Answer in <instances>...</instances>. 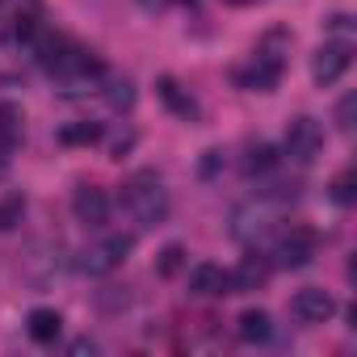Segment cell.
I'll return each mask as SVG.
<instances>
[{"label": "cell", "instance_id": "5bb4252c", "mask_svg": "<svg viewBox=\"0 0 357 357\" xmlns=\"http://www.w3.org/2000/svg\"><path fill=\"white\" fill-rule=\"evenodd\" d=\"M236 336H240L244 344H265V340L273 336V319H269V311L248 307V311L236 319Z\"/></svg>", "mask_w": 357, "mask_h": 357}, {"label": "cell", "instance_id": "6da1fadb", "mask_svg": "<svg viewBox=\"0 0 357 357\" xmlns=\"http://www.w3.org/2000/svg\"><path fill=\"white\" fill-rule=\"evenodd\" d=\"M122 206L126 215L147 231V227H160L168 219V190L160 181V172L155 168H139L126 176V185H122Z\"/></svg>", "mask_w": 357, "mask_h": 357}, {"label": "cell", "instance_id": "484cf974", "mask_svg": "<svg viewBox=\"0 0 357 357\" xmlns=\"http://www.w3.org/2000/svg\"><path fill=\"white\" fill-rule=\"evenodd\" d=\"M72 353H97V344L93 340H72Z\"/></svg>", "mask_w": 357, "mask_h": 357}, {"label": "cell", "instance_id": "ffe728a7", "mask_svg": "<svg viewBox=\"0 0 357 357\" xmlns=\"http://www.w3.org/2000/svg\"><path fill=\"white\" fill-rule=\"evenodd\" d=\"M328 198H332L336 206H353V202H357V176H353V168H344L336 181L328 185Z\"/></svg>", "mask_w": 357, "mask_h": 357}, {"label": "cell", "instance_id": "4fadbf2b", "mask_svg": "<svg viewBox=\"0 0 357 357\" xmlns=\"http://www.w3.org/2000/svg\"><path fill=\"white\" fill-rule=\"evenodd\" d=\"M26 332H30V340H38V344H55V336L63 332V315H59L55 307H34L30 319H26Z\"/></svg>", "mask_w": 357, "mask_h": 357}, {"label": "cell", "instance_id": "603a6c76", "mask_svg": "<svg viewBox=\"0 0 357 357\" xmlns=\"http://www.w3.org/2000/svg\"><path fill=\"white\" fill-rule=\"evenodd\" d=\"M328 30L336 34V43H349V38H353V17H349V13H332V17H328Z\"/></svg>", "mask_w": 357, "mask_h": 357}, {"label": "cell", "instance_id": "2e32d148", "mask_svg": "<svg viewBox=\"0 0 357 357\" xmlns=\"http://www.w3.org/2000/svg\"><path fill=\"white\" fill-rule=\"evenodd\" d=\"M22 135V114L13 105H0V164H9V151Z\"/></svg>", "mask_w": 357, "mask_h": 357}, {"label": "cell", "instance_id": "ac0fdd59", "mask_svg": "<svg viewBox=\"0 0 357 357\" xmlns=\"http://www.w3.org/2000/svg\"><path fill=\"white\" fill-rule=\"evenodd\" d=\"M244 168H248V172H257V176H265V172H273V168H278V151H273L269 143H248Z\"/></svg>", "mask_w": 357, "mask_h": 357}, {"label": "cell", "instance_id": "ba28073f", "mask_svg": "<svg viewBox=\"0 0 357 357\" xmlns=\"http://www.w3.org/2000/svg\"><path fill=\"white\" fill-rule=\"evenodd\" d=\"M290 315H294L298 324H328V319L336 315V298H332L328 290H319V286H303V290H294V298H290Z\"/></svg>", "mask_w": 357, "mask_h": 357}, {"label": "cell", "instance_id": "7402d4cb", "mask_svg": "<svg viewBox=\"0 0 357 357\" xmlns=\"http://www.w3.org/2000/svg\"><path fill=\"white\" fill-rule=\"evenodd\" d=\"M353 109H357V97H353V93H344V97H340V105H336V126H340L344 135H353Z\"/></svg>", "mask_w": 357, "mask_h": 357}, {"label": "cell", "instance_id": "52a82bcc", "mask_svg": "<svg viewBox=\"0 0 357 357\" xmlns=\"http://www.w3.org/2000/svg\"><path fill=\"white\" fill-rule=\"evenodd\" d=\"M349 63H353V47L349 43H324L315 51V59H311V80L319 89H328V84H336L349 72Z\"/></svg>", "mask_w": 357, "mask_h": 357}, {"label": "cell", "instance_id": "9a60e30c", "mask_svg": "<svg viewBox=\"0 0 357 357\" xmlns=\"http://www.w3.org/2000/svg\"><path fill=\"white\" fill-rule=\"evenodd\" d=\"M101 97H105V105L109 109H130L135 105V80L130 76H105V89H101Z\"/></svg>", "mask_w": 357, "mask_h": 357}, {"label": "cell", "instance_id": "7a4b0ae2", "mask_svg": "<svg viewBox=\"0 0 357 357\" xmlns=\"http://www.w3.org/2000/svg\"><path fill=\"white\" fill-rule=\"evenodd\" d=\"M130 248H135V236H126V231L101 236V240H93V244H84V248H80L76 269H80V273H89V278H105V273H114V269L130 257Z\"/></svg>", "mask_w": 357, "mask_h": 357}, {"label": "cell", "instance_id": "30bf717a", "mask_svg": "<svg viewBox=\"0 0 357 357\" xmlns=\"http://www.w3.org/2000/svg\"><path fill=\"white\" fill-rule=\"evenodd\" d=\"M190 294H194V298H223V294H231L227 269L215 265V261L194 265V269H190Z\"/></svg>", "mask_w": 357, "mask_h": 357}, {"label": "cell", "instance_id": "3957f363", "mask_svg": "<svg viewBox=\"0 0 357 357\" xmlns=\"http://www.w3.org/2000/svg\"><path fill=\"white\" fill-rule=\"evenodd\" d=\"M278 43H282V34H269V43H265V47H257V55L236 72V80H240L248 93H269V89H278L282 68H286V59H282Z\"/></svg>", "mask_w": 357, "mask_h": 357}, {"label": "cell", "instance_id": "7c38bea8", "mask_svg": "<svg viewBox=\"0 0 357 357\" xmlns=\"http://www.w3.org/2000/svg\"><path fill=\"white\" fill-rule=\"evenodd\" d=\"M155 97H160L176 118H185V122H194V118H198V101H194L181 84H176L172 76H160V80H155Z\"/></svg>", "mask_w": 357, "mask_h": 357}, {"label": "cell", "instance_id": "44dd1931", "mask_svg": "<svg viewBox=\"0 0 357 357\" xmlns=\"http://www.w3.org/2000/svg\"><path fill=\"white\" fill-rule=\"evenodd\" d=\"M22 215H26V198H22V194L0 198V231H13V227H22Z\"/></svg>", "mask_w": 357, "mask_h": 357}, {"label": "cell", "instance_id": "d4e9b609", "mask_svg": "<svg viewBox=\"0 0 357 357\" xmlns=\"http://www.w3.org/2000/svg\"><path fill=\"white\" fill-rule=\"evenodd\" d=\"M139 5L147 9V13H164V9H172L176 0H139Z\"/></svg>", "mask_w": 357, "mask_h": 357}, {"label": "cell", "instance_id": "cb8c5ba5", "mask_svg": "<svg viewBox=\"0 0 357 357\" xmlns=\"http://www.w3.org/2000/svg\"><path fill=\"white\" fill-rule=\"evenodd\" d=\"M223 164H227V160H223V151H219V147H211V151L202 155V164H198V172H202V176H206V181H211V176H219V168H223Z\"/></svg>", "mask_w": 357, "mask_h": 357}, {"label": "cell", "instance_id": "4316f807", "mask_svg": "<svg viewBox=\"0 0 357 357\" xmlns=\"http://www.w3.org/2000/svg\"><path fill=\"white\" fill-rule=\"evenodd\" d=\"M0 89H17V76L13 72H0Z\"/></svg>", "mask_w": 357, "mask_h": 357}, {"label": "cell", "instance_id": "8fae6325", "mask_svg": "<svg viewBox=\"0 0 357 357\" xmlns=\"http://www.w3.org/2000/svg\"><path fill=\"white\" fill-rule=\"evenodd\" d=\"M269 257H261V252H252V257H244L227 278H231V294H248V290H261L265 282H269Z\"/></svg>", "mask_w": 357, "mask_h": 357}, {"label": "cell", "instance_id": "5b68a950", "mask_svg": "<svg viewBox=\"0 0 357 357\" xmlns=\"http://www.w3.org/2000/svg\"><path fill=\"white\" fill-rule=\"evenodd\" d=\"M273 231H278V211L269 206L265 194H261V202H248V206H240V211L231 215V236L244 240V244L265 248V244L273 240Z\"/></svg>", "mask_w": 357, "mask_h": 357}, {"label": "cell", "instance_id": "8992f818", "mask_svg": "<svg viewBox=\"0 0 357 357\" xmlns=\"http://www.w3.org/2000/svg\"><path fill=\"white\" fill-rule=\"evenodd\" d=\"M282 147H286V155H290L294 164H311V160L324 151V126H319L315 118H307V114H303V118H290Z\"/></svg>", "mask_w": 357, "mask_h": 357}, {"label": "cell", "instance_id": "e0dca14e", "mask_svg": "<svg viewBox=\"0 0 357 357\" xmlns=\"http://www.w3.org/2000/svg\"><path fill=\"white\" fill-rule=\"evenodd\" d=\"M101 122H68L63 130H59V143H68V147H93V143H101Z\"/></svg>", "mask_w": 357, "mask_h": 357}, {"label": "cell", "instance_id": "9c48e42d", "mask_svg": "<svg viewBox=\"0 0 357 357\" xmlns=\"http://www.w3.org/2000/svg\"><path fill=\"white\" fill-rule=\"evenodd\" d=\"M72 215H76V223H84L89 231H101V227L109 223V194L97 190V185H80V190L72 194Z\"/></svg>", "mask_w": 357, "mask_h": 357}, {"label": "cell", "instance_id": "83f0119b", "mask_svg": "<svg viewBox=\"0 0 357 357\" xmlns=\"http://www.w3.org/2000/svg\"><path fill=\"white\" fill-rule=\"evenodd\" d=\"M223 5H236V9H248V5H261V0H223Z\"/></svg>", "mask_w": 357, "mask_h": 357}, {"label": "cell", "instance_id": "277c9868", "mask_svg": "<svg viewBox=\"0 0 357 357\" xmlns=\"http://www.w3.org/2000/svg\"><path fill=\"white\" fill-rule=\"evenodd\" d=\"M265 248H269V265H273V269H303V265H311V257H315V236H311L307 227L290 223V227H278Z\"/></svg>", "mask_w": 357, "mask_h": 357}, {"label": "cell", "instance_id": "d6986e66", "mask_svg": "<svg viewBox=\"0 0 357 357\" xmlns=\"http://www.w3.org/2000/svg\"><path fill=\"white\" fill-rule=\"evenodd\" d=\"M185 248L181 244H168V248H160V257H155V273L160 278H176V273H181L185 269Z\"/></svg>", "mask_w": 357, "mask_h": 357}]
</instances>
